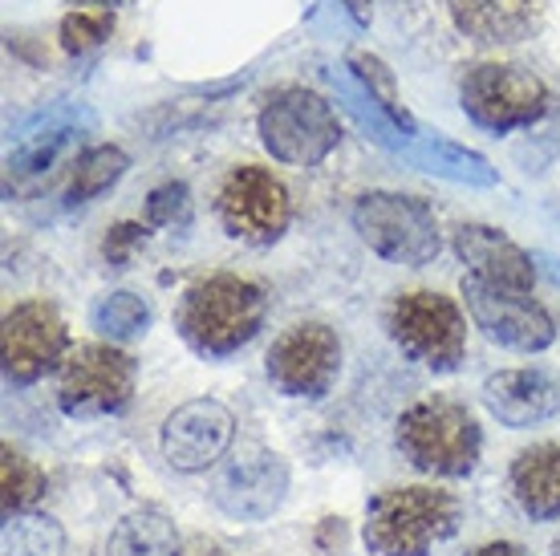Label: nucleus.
Wrapping results in <instances>:
<instances>
[{
	"mask_svg": "<svg viewBox=\"0 0 560 556\" xmlns=\"http://www.w3.org/2000/svg\"><path fill=\"white\" fill-rule=\"evenodd\" d=\"M265 317L268 297L256 280L236 277V273H211L183 289L175 325L196 354L232 358L265 329Z\"/></svg>",
	"mask_w": 560,
	"mask_h": 556,
	"instance_id": "obj_1",
	"label": "nucleus"
},
{
	"mask_svg": "<svg viewBox=\"0 0 560 556\" xmlns=\"http://www.w3.org/2000/svg\"><path fill=\"white\" fill-rule=\"evenodd\" d=\"M459 500L443 487H386L365 503L362 541L374 556H431L459 532Z\"/></svg>",
	"mask_w": 560,
	"mask_h": 556,
	"instance_id": "obj_2",
	"label": "nucleus"
},
{
	"mask_svg": "<svg viewBox=\"0 0 560 556\" xmlns=\"http://www.w3.org/2000/svg\"><path fill=\"white\" fill-rule=\"evenodd\" d=\"M394 443L415 472L439 475V479H463V475L476 472L483 431L467 406L434 394V398H422V403L402 410L398 427H394Z\"/></svg>",
	"mask_w": 560,
	"mask_h": 556,
	"instance_id": "obj_3",
	"label": "nucleus"
},
{
	"mask_svg": "<svg viewBox=\"0 0 560 556\" xmlns=\"http://www.w3.org/2000/svg\"><path fill=\"white\" fill-rule=\"evenodd\" d=\"M256 135L277 163L289 167H317L341 142V123L334 106L317 90L284 85L268 97L256 114Z\"/></svg>",
	"mask_w": 560,
	"mask_h": 556,
	"instance_id": "obj_4",
	"label": "nucleus"
},
{
	"mask_svg": "<svg viewBox=\"0 0 560 556\" xmlns=\"http://www.w3.org/2000/svg\"><path fill=\"white\" fill-rule=\"evenodd\" d=\"M353 232L374 256L407 268L431 265L443 248L434 211L402 192H365L353 204Z\"/></svg>",
	"mask_w": 560,
	"mask_h": 556,
	"instance_id": "obj_5",
	"label": "nucleus"
},
{
	"mask_svg": "<svg viewBox=\"0 0 560 556\" xmlns=\"http://www.w3.org/2000/svg\"><path fill=\"white\" fill-rule=\"evenodd\" d=\"M394 346L407 354L410 362L427 366L434 374L459 370L467 354V317L455 305V297H443L434 289L402 292L386 317Z\"/></svg>",
	"mask_w": 560,
	"mask_h": 556,
	"instance_id": "obj_6",
	"label": "nucleus"
},
{
	"mask_svg": "<svg viewBox=\"0 0 560 556\" xmlns=\"http://www.w3.org/2000/svg\"><path fill=\"white\" fill-rule=\"evenodd\" d=\"M139 366L114 341H85L57 366V406L70 418H102L127 410Z\"/></svg>",
	"mask_w": 560,
	"mask_h": 556,
	"instance_id": "obj_7",
	"label": "nucleus"
},
{
	"mask_svg": "<svg viewBox=\"0 0 560 556\" xmlns=\"http://www.w3.org/2000/svg\"><path fill=\"white\" fill-rule=\"evenodd\" d=\"M548 102H552L548 85L528 66H512V61H479L459 82L463 114L495 135L540 123L548 114Z\"/></svg>",
	"mask_w": 560,
	"mask_h": 556,
	"instance_id": "obj_8",
	"label": "nucleus"
},
{
	"mask_svg": "<svg viewBox=\"0 0 560 556\" xmlns=\"http://www.w3.org/2000/svg\"><path fill=\"white\" fill-rule=\"evenodd\" d=\"M284 496H289V463L260 443L232 447L211 475V503L240 524L272 520Z\"/></svg>",
	"mask_w": 560,
	"mask_h": 556,
	"instance_id": "obj_9",
	"label": "nucleus"
},
{
	"mask_svg": "<svg viewBox=\"0 0 560 556\" xmlns=\"http://www.w3.org/2000/svg\"><path fill=\"white\" fill-rule=\"evenodd\" d=\"M215 216H220L232 240L265 248V244H277L289 232L293 199H289V187L268 167L240 163V167L228 171L220 192H215Z\"/></svg>",
	"mask_w": 560,
	"mask_h": 556,
	"instance_id": "obj_10",
	"label": "nucleus"
},
{
	"mask_svg": "<svg viewBox=\"0 0 560 556\" xmlns=\"http://www.w3.org/2000/svg\"><path fill=\"white\" fill-rule=\"evenodd\" d=\"M265 374L284 398L317 403L334 390L337 374H341V341L322 321H301L272 341Z\"/></svg>",
	"mask_w": 560,
	"mask_h": 556,
	"instance_id": "obj_11",
	"label": "nucleus"
},
{
	"mask_svg": "<svg viewBox=\"0 0 560 556\" xmlns=\"http://www.w3.org/2000/svg\"><path fill=\"white\" fill-rule=\"evenodd\" d=\"M463 305L476 321V329L495 341V346L520 349V354H540L557 341V325L548 317V309L533 301V292L500 289L479 277H463L459 285Z\"/></svg>",
	"mask_w": 560,
	"mask_h": 556,
	"instance_id": "obj_12",
	"label": "nucleus"
},
{
	"mask_svg": "<svg viewBox=\"0 0 560 556\" xmlns=\"http://www.w3.org/2000/svg\"><path fill=\"white\" fill-rule=\"evenodd\" d=\"M66 358V321L49 301L33 297L4 313L0 329V362L13 386H28L45 378Z\"/></svg>",
	"mask_w": 560,
	"mask_h": 556,
	"instance_id": "obj_13",
	"label": "nucleus"
},
{
	"mask_svg": "<svg viewBox=\"0 0 560 556\" xmlns=\"http://www.w3.org/2000/svg\"><path fill=\"white\" fill-rule=\"evenodd\" d=\"M236 439V418L224 403L215 398H191V403L175 406L163 418V431H159V451L163 460L183 475L208 472L220 467Z\"/></svg>",
	"mask_w": 560,
	"mask_h": 556,
	"instance_id": "obj_14",
	"label": "nucleus"
},
{
	"mask_svg": "<svg viewBox=\"0 0 560 556\" xmlns=\"http://www.w3.org/2000/svg\"><path fill=\"white\" fill-rule=\"evenodd\" d=\"M483 406L512 431L540 427L560 415V386L545 370H500L483 382Z\"/></svg>",
	"mask_w": 560,
	"mask_h": 556,
	"instance_id": "obj_15",
	"label": "nucleus"
},
{
	"mask_svg": "<svg viewBox=\"0 0 560 556\" xmlns=\"http://www.w3.org/2000/svg\"><path fill=\"white\" fill-rule=\"evenodd\" d=\"M451 21L476 45H520L536 37L548 0H447Z\"/></svg>",
	"mask_w": 560,
	"mask_h": 556,
	"instance_id": "obj_16",
	"label": "nucleus"
},
{
	"mask_svg": "<svg viewBox=\"0 0 560 556\" xmlns=\"http://www.w3.org/2000/svg\"><path fill=\"white\" fill-rule=\"evenodd\" d=\"M455 252H459L463 265L471 268V277L500 285V289L533 292V256L488 223H459L455 228Z\"/></svg>",
	"mask_w": 560,
	"mask_h": 556,
	"instance_id": "obj_17",
	"label": "nucleus"
},
{
	"mask_svg": "<svg viewBox=\"0 0 560 556\" xmlns=\"http://www.w3.org/2000/svg\"><path fill=\"white\" fill-rule=\"evenodd\" d=\"M512 496L528 520H560V443H536L512 463Z\"/></svg>",
	"mask_w": 560,
	"mask_h": 556,
	"instance_id": "obj_18",
	"label": "nucleus"
},
{
	"mask_svg": "<svg viewBox=\"0 0 560 556\" xmlns=\"http://www.w3.org/2000/svg\"><path fill=\"white\" fill-rule=\"evenodd\" d=\"M106 556H179V529L159 508H135L114 524Z\"/></svg>",
	"mask_w": 560,
	"mask_h": 556,
	"instance_id": "obj_19",
	"label": "nucleus"
},
{
	"mask_svg": "<svg viewBox=\"0 0 560 556\" xmlns=\"http://www.w3.org/2000/svg\"><path fill=\"white\" fill-rule=\"evenodd\" d=\"M130 159L122 147H90L85 154H78L70 175V204H90L102 192H110L114 183L127 175Z\"/></svg>",
	"mask_w": 560,
	"mask_h": 556,
	"instance_id": "obj_20",
	"label": "nucleus"
},
{
	"mask_svg": "<svg viewBox=\"0 0 560 556\" xmlns=\"http://www.w3.org/2000/svg\"><path fill=\"white\" fill-rule=\"evenodd\" d=\"M66 529L45 512L4 516V556H61Z\"/></svg>",
	"mask_w": 560,
	"mask_h": 556,
	"instance_id": "obj_21",
	"label": "nucleus"
},
{
	"mask_svg": "<svg viewBox=\"0 0 560 556\" xmlns=\"http://www.w3.org/2000/svg\"><path fill=\"white\" fill-rule=\"evenodd\" d=\"M45 472L37 463L13 451V447H4L0 451V500H4V516H21V512H33V503L45 496Z\"/></svg>",
	"mask_w": 560,
	"mask_h": 556,
	"instance_id": "obj_22",
	"label": "nucleus"
},
{
	"mask_svg": "<svg viewBox=\"0 0 560 556\" xmlns=\"http://www.w3.org/2000/svg\"><path fill=\"white\" fill-rule=\"evenodd\" d=\"M90 321H94V329H98L102 337H110V341H127V337H139L147 334V325H151V305L142 301L139 292H106L98 305H94V313H90Z\"/></svg>",
	"mask_w": 560,
	"mask_h": 556,
	"instance_id": "obj_23",
	"label": "nucleus"
},
{
	"mask_svg": "<svg viewBox=\"0 0 560 556\" xmlns=\"http://www.w3.org/2000/svg\"><path fill=\"white\" fill-rule=\"evenodd\" d=\"M350 70H353V78L370 90V97L378 102L382 111L390 114L394 123L407 126V130H415V118H410V111L402 106V97H398V78H394V70L382 61L378 54H370V49H353Z\"/></svg>",
	"mask_w": 560,
	"mask_h": 556,
	"instance_id": "obj_24",
	"label": "nucleus"
},
{
	"mask_svg": "<svg viewBox=\"0 0 560 556\" xmlns=\"http://www.w3.org/2000/svg\"><path fill=\"white\" fill-rule=\"evenodd\" d=\"M114 33V16L110 13H98V9H78L61 21V45L70 49V54H90V49H98L106 37Z\"/></svg>",
	"mask_w": 560,
	"mask_h": 556,
	"instance_id": "obj_25",
	"label": "nucleus"
},
{
	"mask_svg": "<svg viewBox=\"0 0 560 556\" xmlns=\"http://www.w3.org/2000/svg\"><path fill=\"white\" fill-rule=\"evenodd\" d=\"M187 208V187L183 183H167V187H159L151 195V204H147V216L151 223H175V216Z\"/></svg>",
	"mask_w": 560,
	"mask_h": 556,
	"instance_id": "obj_26",
	"label": "nucleus"
},
{
	"mask_svg": "<svg viewBox=\"0 0 560 556\" xmlns=\"http://www.w3.org/2000/svg\"><path fill=\"white\" fill-rule=\"evenodd\" d=\"M139 232H142L139 223H118L110 236H106V244H102L106 260H114V265H118V260H127V248L139 240Z\"/></svg>",
	"mask_w": 560,
	"mask_h": 556,
	"instance_id": "obj_27",
	"label": "nucleus"
},
{
	"mask_svg": "<svg viewBox=\"0 0 560 556\" xmlns=\"http://www.w3.org/2000/svg\"><path fill=\"white\" fill-rule=\"evenodd\" d=\"M467 556H533V553L516 541H488V544H479V548H471Z\"/></svg>",
	"mask_w": 560,
	"mask_h": 556,
	"instance_id": "obj_28",
	"label": "nucleus"
},
{
	"mask_svg": "<svg viewBox=\"0 0 560 556\" xmlns=\"http://www.w3.org/2000/svg\"><path fill=\"white\" fill-rule=\"evenodd\" d=\"M346 4V13L358 21V25H370V16H374V4L370 0H341Z\"/></svg>",
	"mask_w": 560,
	"mask_h": 556,
	"instance_id": "obj_29",
	"label": "nucleus"
},
{
	"mask_svg": "<svg viewBox=\"0 0 560 556\" xmlns=\"http://www.w3.org/2000/svg\"><path fill=\"white\" fill-rule=\"evenodd\" d=\"M552 556H560V541H557V544H552Z\"/></svg>",
	"mask_w": 560,
	"mask_h": 556,
	"instance_id": "obj_30",
	"label": "nucleus"
}]
</instances>
